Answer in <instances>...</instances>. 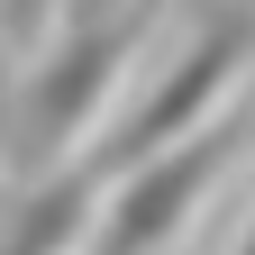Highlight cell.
I'll return each instance as SVG.
<instances>
[{"instance_id": "cell-1", "label": "cell", "mask_w": 255, "mask_h": 255, "mask_svg": "<svg viewBox=\"0 0 255 255\" xmlns=\"http://www.w3.org/2000/svg\"><path fill=\"white\" fill-rule=\"evenodd\" d=\"M137 27H146V9L82 18V27H64V46L18 82L9 119H0V164L18 182H46L64 164H82V155L110 137V119H119L110 91L128 73V55H137Z\"/></svg>"}, {"instance_id": "cell-2", "label": "cell", "mask_w": 255, "mask_h": 255, "mask_svg": "<svg viewBox=\"0 0 255 255\" xmlns=\"http://www.w3.org/2000/svg\"><path fill=\"white\" fill-rule=\"evenodd\" d=\"M246 64H255V18H246V9H219L201 37H191L164 73L110 119V137L91 146V155H101L110 173H137V164H155L164 146L219 128V119H228V91L246 82Z\"/></svg>"}, {"instance_id": "cell-3", "label": "cell", "mask_w": 255, "mask_h": 255, "mask_svg": "<svg viewBox=\"0 0 255 255\" xmlns=\"http://www.w3.org/2000/svg\"><path fill=\"white\" fill-rule=\"evenodd\" d=\"M237 155H246V128H237V119H219V128H201V137L164 146L155 164L119 173V182H110L101 228H91V255H164L191 219L210 210V191L228 182Z\"/></svg>"}, {"instance_id": "cell-6", "label": "cell", "mask_w": 255, "mask_h": 255, "mask_svg": "<svg viewBox=\"0 0 255 255\" xmlns=\"http://www.w3.org/2000/svg\"><path fill=\"white\" fill-rule=\"evenodd\" d=\"M82 18H119V0H73V27Z\"/></svg>"}, {"instance_id": "cell-5", "label": "cell", "mask_w": 255, "mask_h": 255, "mask_svg": "<svg viewBox=\"0 0 255 255\" xmlns=\"http://www.w3.org/2000/svg\"><path fill=\"white\" fill-rule=\"evenodd\" d=\"M46 18H55V0H9V37H37Z\"/></svg>"}, {"instance_id": "cell-4", "label": "cell", "mask_w": 255, "mask_h": 255, "mask_svg": "<svg viewBox=\"0 0 255 255\" xmlns=\"http://www.w3.org/2000/svg\"><path fill=\"white\" fill-rule=\"evenodd\" d=\"M110 182L119 173L101 164V155L27 182L18 210L0 219V255H91V228H101V210H110Z\"/></svg>"}, {"instance_id": "cell-7", "label": "cell", "mask_w": 255, "mask_h": 255, "mask_svg": "<svg viewBox=\"0 0 255 255\" xmlns=\"http://www.w3.org/2000/svg\"><path fill=\"white\" fill-rule=\"evenodd\" d=\"M228 255H255V201H246V228H237V246Z\"/></svg>"}]
</instances>
